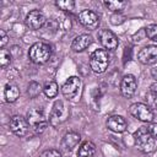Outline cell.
<instances>
[{
    "mask_svg": "<svg viewBox=\"0 0 157 157\" xmlns=\"http://www.w3.org/2000/svg\"><path fill=\"white\" fill-rule=\"evenodd\" d=\"M137 59L140 63L145 65H151L157 61V45H146L144 47L139 54Z\"/></svg>",
    "mask_w": 157,
    "mask_h": 157,
    "instance_id": "cell-13",
    "label": "cell"
},
{
    "mask_svg": "<svg viewBox=\"0 0 157 157\" xmlns=\"http://www.w3.org/2000/svg\"><path fill=\"white\" fill-rule=\"evenodd\" d=\"M42 91H43V87L40 86V83H38L36 81L29 82V85L27 87V94L29 98H37Z\"/></svg>",
    "mask_w": 157,
    "mask_h": 157,
    "instance_id": "cell-20",
    "label": "cell"
},
{
    "mask_svg": "<svg viewBox=\"0 0 157 157\" xmlns=\"http://www.w3.org/2000/svg\"><path fill=\"white\" fill-rule=\"evenodd\" d=\"M4 96L6 102L12 103L20 97V88L13 83H6L4 88Z\"/></svg>",
    "mask_w": 157,
    "mask_h": 157,
    "instance_id": "cell-17",
    "label": "cell"
},
{
    "mask_svg": "<svg viewBox=\"0 0 157 157\" xmlns=\"http://www.w3.org/2000/svg\"><path fill=\"white\" fill-rule=\"evenodd\" d=\"M137 88V81L136 77L131 74H128L125 76H123L121 81H120V93L123 94V97L125 98H131Z\"/></svg>",
    "mask_w": 157,
    "mask_h": 157,
    "instance_id": "cell-10",
    "label": "cell"
},
{
    "mask_svg": "<svg viewBox=\"0 0 157 157\" xmlns=\"http://www.w3.org/2000/svg\"><path fill=\"white\" fill-rule=\"evenodd\" d=\"M96 152V146L93 142L91 141H86L83 142L77 151V157H92Z\"/></svg>",
    "mask_w": 157,
    "mask_h": 157,
    "instance_id": "cell-18",
    "label": "cell"
},
{
    "mask_svg": "<svg viewBox=\"0 0 157 157\" xmlns=\"http://www.w3.org/2000/svg\"><path fill=\"white\" fill-rule=\"evenodd\" d=\"M80 86H81L80 77H77V76H70L64 82V85L61 86V92H63V94H64V97L66 99H74L77 96V93H78Z\"/></svg>",
    "mask_w": 157,
    "mask_h": 157,
    "instance_id": "cell-9",
    "label": "cell"
},
{
    "mask_svg": "<svg viewBox=\"0 0 157 157\" xmlns=\"http://www.w3.org/2000/svg\"><path fill=\"white\" fill-rule=\"evenodd\" d=\"M97 37H98L99 43L104 47L105 50L107 49L108 50H115L119 45V40H118L117 36L109 29H105V28L99 29L97 33Z\"/></svg>",
    "mask_w": 157,
    "mask_h": 157,
    "instance_id": "cell-8",
    "label": "cell"
},
{
    "mask_svg": "<svg viewBox=\"0 0 157 157\" xmlns=\"http://www.w3.org/2000/svg\"><path fill=\"white\" fill-rule=\"evenodd\" d=\"M7 40H9V38H7L6 32H5L4 29H0V47H1V49H2V48L6 45Z\"/></svg>",
    "mask_w": 157,
    "mask_h": 157,
    "instance_id": "cell-27",
    "label": "cell"
},
{
    "mask_svg": "<svg viewBox=\"0 0 157 157\" xmlns=\"http://www.w3.org/2000/svg\"><path fill=\"white\" fill-rule=\"evenodd\" d=\"M27 121L31 126V129L36 132V134H42L47 125H48V121L45 119V115H44V112L42 108H32L27 112Z\"/></svg>",
    "mask_w": 157,
    "mask_h": 157,
    "instance_id": "cell-3",
    "label": "cell"
},
{
    "mask_svg": "<svg viewBox=\"0 0 157 157\" xmlns=\"http://www.w3.org/2000/svg\"><path fill=\"white\" fill-rule=\"evenodd\" d=\"M45 16L39 10H32L25 18V25L29 29H40L45 25Z\"/></svg>",
    "mask_w": 157,
    "mask_h": 157,
    "instance_id": "cell-12",
    "label": "cell"
},
{
    "mask_svg": "<svg viewBox=\"0 0 157 157\" xmlns=\"http://www.w3.org/2000/svg\"><path fill=\"white\" fill-rule=\"evenodd\" d=\"M55 5L60 10L66 11V12H70V11H72L75 9V1H72V0H58L55 2Z\"/></svg>",
    "mask_w": 157,
    "mask_h": 157,
    "instance_id": "cell-23",
    "label": "cell"
},
{
    "mask_svg": "<svg viewBox=\"0 0 157 157\" xmlns=\"http://www.w3.org/2000/svg\"><path fill=\"white\" fill-rule=\"evenodd\" d=\"M12 61V54L6 49H0V65L2 69H7Z\"/></svg>",
    "mask_w": 157,
    "mask_h": 157,
    "instance_id": "cell-21",
    "label": "cell"
},
{
    "mask_svg": "<svg viewBox=\"0 0 157 157\" xmlns=\"http://www.w3.org/2000/svg\"><path fill=\"white\" fill-rule=\"evenodd\" d=\"M124 21H125V16L121 12H114L110 16V23L114 26H119V25L124 23Z\"/></svg>",
    "mask_w": 157,
    "mask_h": 157,
    "instance_id": "cell-25",
    "label": "cell"
},
{
    "mask_svg": "<svg viewBox=\"0 0 157 157\" xmlns=\"http://www.w3.org/2000/svg\"><path fill=\"white\" fill-rule=\"evenodd\" d=\"M93 39L92 36L85 33V34H80L77 37L74 38V40L71 42V49L76 53H81L83 50H86L91 44H92Z\"/></svg>",
    "mask_w": 157,
    "mask_h": 157,
    "instance_id": "cell-14",
    "label": "cell"
},
{
    "mask_svg": "<svg viewBox=\"0 0 157 157\" xmlns=\"http://www.w3.org/2000/svg\"><path fill=\"white\" fill-rule=\"evenodd\" d=\"M58 91H59V87H58V83L55 81H49L44 85L43 87V92L44 94L48 97V98H54L56 97L58 94Z\"/></svg>",
    "mask_w": 157,
    "mask_h": 157,
    "instance_id": "cell-19",
    "label": "cell"
},
{
    "mask_svg": "<svg viewBox=\"0 0 157 157\" xmlns=\"http://www.w3.org/2000/svg\"><path fill=\"white\" fill-rule=\"evenodd\" d=\"M134 141L144 153L155 151L157 148V123H147V125L140 126L134 132Z\"/></svg>",
    "mask_w": 157,
    "mask_h": 157,
    "instance_id": "cell-1",
    "label": "cell"
},
{
    "mask_svg": "<svg viewBox=\"0 0 157 157\" xmlns=\"http://www.w3.org/2000/svg\"><path fill=\"white\" fill-rule=\"evenodd\" d=\"M39 157H63V156H61L60 151L52 148V150H45Z\"/></svg>",
    "mask_w": 157,
    "mask_h": 157,
    "instance_id": "cell-26",
    "label": "cell"
},
{
    "mask_svg": "<svg viewBox=\"0 0 157 157\" xmlns=\"http://www.w3.org/2000/svg\"><path fill=\"white\" fill-rule=\"evenodd\" d=\"M145 33L146 36L153 40V42H157V25H150L145 28Z\"/></svg>",
    "mask_w": 157,
    "mask_h": 157,
    "instance_id": "cell-24",
    "label": "cell"
},
{
    "mask_svg": "<svg viewBox=\"0 0 157 157\" xmlns=\"http://www.w3.org/2000/svg\"><path fill=\"white\" fill-rule=\"evenodd\" d=\"M109 54L105 49H96L90 56V67L96 74H102L109 65Z\"/></svg>",
    "mask_w": 157,
    "mask_h": 157,
    "instance_id": "cell-4",
    "label": "cell"
},
{
    "mask_svg": "<svg viewBox=\"0 0 157 157\" xmlns=\"http://www.w3.org/2000/svg\"><path fill=\"white\" fill-rule=\"evenodd\" d=\"M107 128L117 134L124 132L126 130V120L121 115H112L107 119Z\"/></svg>",
    "mask_w": 157,
    "mask_h": 157,
    "instance_id": "cell-15",
    "label": "cell"
},
{
    "mask_svg": "<svg viewBox=\"0 0 157 157\" xmlns=\"http://www.w3.org/2000/svg\"><path fill=\"white\" fill-rule=\"evenodd\" d=\"M9 125H10V129L11 131L18 136V137H25L27 136V134L29 132V124L27 121L26 118H23L22 115H13L11 117L10 121H9Z\"/></svg>",
    "mask_w": 157,
    "mask_h": 157,
    "instance_id": "cell-7",
    "label": "cell"
},
{
    "mask_svg": "<svg viewBox=\"0 0 157 157\" xmlns=\"http://www.w3.org/2000/svg\"><path fill=\"white\" fill-rule=\"evenodd\" d=\"M50 56H52V49H50L49 44H47L44 42H37V43L32 44L28 50V58L31 59L32 63H34L37 65L48 63Z\"/></svg>",
    "mask_w": 157,
    "mask_h": 157,
    "instance_id": "cell-2",
    "label": "cell"
},
{
    "mask_svg": "<svg viewBox=\"0 0 157 157\" xmlns=\"http://www.w3.org/2000/svg\"><path fill=\"white\" fill-rule=\"evenodd\" d=\"M78 22L88 29H96L99 25V16L94 11L86 9L78 13Z\"/></svg>",
    "mask_w": 157,
    "mask_h": 157,
    "instance_id": "cell-11",
    "label": "cell"
},
{
    "mask_svg": "<svg viewBox=\"0 0 157 157\" xmlns=\"http://www.w3.org/2000/svg\"><path fill=\"white\" fill-rule=\"evenodd\" d=\"M80 141H81L80 134H77L75 131H70V132H66L64 135V137L61 140V147L65 151H72L78 145Z\"/></svg>",
    "mask_w": 157,
    "mask_h": 157,
    "instance_id": "cell-16",
    "label": "cell"
},
{
    "mask_svg": "<svg viewBox=\"0 0 157 157\" xmlns=\"http://www.w3.org/2000/svg\"><path fill=\"white\" fill-rule=\"evenodd\" d=\"M151 76H152V78H155V81L157 82V66H155V67L151 69Z\"/></svg>",
    "mask_w": 157,
    "mask_h": 157,
    "instance_id": "cell-29",
    "label": "cell"
},
{
    "mask_svg": "<svg viewBox=\"0 0 157 157\" xmlns=\"http://www.w3.org/2000/svg\"><path fill=\"white\" fill-rule=\"evenodd\" d=\"M150 92L153 97H157V82H153L151 86H150Z\"/></svg>",
    "mask_w": 157,
    "mask_h": 157,
    "instance_id": "cell-28",
    "label": "cell"
},
{
    "mask_svg": "<svg viewBox=\"0 0 157 157\" xmlns=\"http://www.w3.org/2000/svg\"><path fill=\"white\" fill-rule=\"evenodd\" d=\"M153 97V96H152ZM153 107L157 109V97H153Z\"/></svg>",
    "mask_w": 157,
    "mask_h": 157,
    "instance_id": "cell-30",
    "label": "cell"
},
{
    "mask_svg": "<svg viewBox=\"0 0 157 157\" xmlns=\"http://www.w3.org/2000/svg\"><path fill=\"white\" fill-rule=\"evenodd\" d=\"M69 117V109L64 104L63 101H56L53 104L50 115H49V124L54 128L59 126L60 124H63Z\"/></svg>",
    "mask_w": 157,
    "mask_h": 157,
    "instance_id": "cell-6",
    "label": "cell"
},
{
    "mask_svg": "<svg viewBox=\"0 0 157 157\" xmlns=\"http://www.w3.org/2000/svg\"><path fill=\"white\" fill-rule=\"evenodd\" d=\"M129 113L132 118L144 121V123H152L153 120V110L151 107H148L145 103H132L129 108Z\"/></svg>",
    "mask_w": 157,
    "mask_h": 157,
    "instance_id": "cell-5",
    "label": "cell"
},
{
    "mask_svg": "<svg viewBox=\"0 0 157 157\" xmlns=\"http://www.w3.org/2000/svg\"><path fill=\"white\" fill-rule=\"evenodd\" d=\"M104 4V6L108 9V10H110V11H113V12H120L124 7H125V5H126V2L125 1H113V0H109V1H104L103 2Z\"/></svg>",
    "mask_w": 157,
    "mask_h": 157,
    "instance_id": "cell-22",
    "label": "cell"
}]
</instances>
